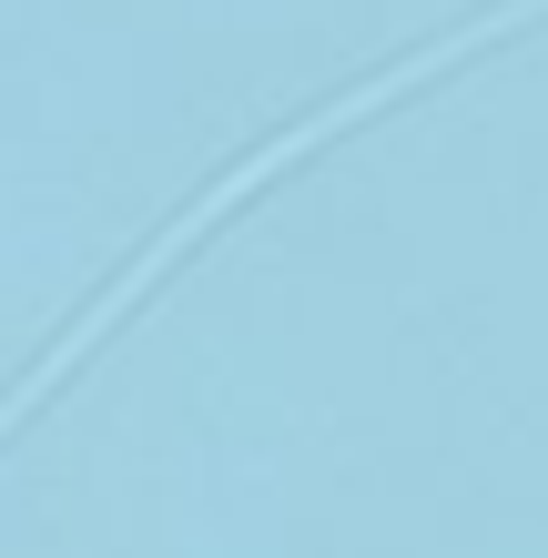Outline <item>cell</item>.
<instances>
[{"mask_svg": "<svg viewBox=\"0 0 548 558\" xmlns=\"http://www.w3.org/2000/svg\"><path fill=\"white\" fill-rule=\"evenodd\" d=\"M528 21H548V0H498V11H467L458 31H437V41H416V51H397V61H386V72H366V82H345L336 102H315L305 122H284L275 143H254V153L234 162V173H214V183H204V204H183V214L163 223V234H153V244L133 254V265H122V284H112V294H92V305H82L72 325H61L51 345H41V366H31L21 386H0V437H11V426H21L31 407H41V397H51L61 376H72L82 355L102 345L112 325L133 315V305H143V294L163 284V275H173V265H183V254L204 244V234H214L223 214L244 204V193H265L275 173H295V162H305V153H326L336 133H356V122H376L386 102H397V92H416V82H437V72H458V61H477L488 41H508V31H528Z\"/></svg>", "mask_w": 548, "mask_h": 558, "instance_id": "1", "label": "cell"}]
</instances>
